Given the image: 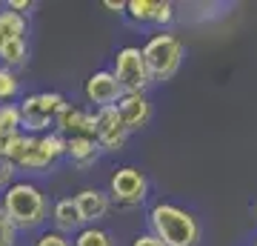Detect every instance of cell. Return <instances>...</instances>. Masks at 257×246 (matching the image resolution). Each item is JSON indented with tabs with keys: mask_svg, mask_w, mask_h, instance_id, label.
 I'll return each instance as SVG.
<instances>
[{
	"mask_svg": "<svg viewBox=\"0 0 257 246\" xmlns=\"http://www.w3.org/2000/svg\"><path fill=\"white\" fill-rule=\"evenodd\" d=\"M149 226H152V235L160 237L166 246H197L200 240L197 218L175 203H155L149 212Z\"/></svg>",
	"mask_w": 257,
	"mask_h": 246,
	"instance_id": "6da1fadb",
	"label": "cell"
},
{
	"mask_svg": "<svg viewBox=\"0 0 257 246\" xmlns=\"http://www.w3.org/2000/svg\"><path fill=\"white\" fill-rule=\"evenodd\" d=\"M6 215L12 218V223L23 232L29 229H37L49 215L46 206V195L37 189L35 183L29 181H15L9 189L3 192V203H0Z\"/></svg>",
	"mask_w": 257,
	"mask_h": 246,
	"instance_id": "7a4b0ae2",
	"label": "cell"
},
{
	"mask_svg": "<svg viewBox=\"0 0 257 246\" xmlns=\"http://www.w3.org/2000/svg\"><path fill=\"white\" fill-rule=\"evenodd\" d=\"M143 57H146L152 83L172 80L177 74V69H180V63H183V43L172 32H157V35H152L146 40Z\"/></svg>",
	"mask_w": 257,
	"mask_h": 246,
	"instance_id": "3957f363",
	"label": "cell"
},
{
	"mask_svg": "<svg viewBox=\"0 0 257 246\" xmlns=\"http://www.w3.org/2000/svg\"><path fill=\"white\" fill-rule=\"evenodd\" d=\"M69 103L60 92H35L26 95L20 103V115H23V129L29 135H49L55 132L57 118Z\"/></svg>",
	"mask_w": 257,
	"mask_h": 246,
	"instance_id": "277c9868",
	"label": "cell"
},
{
	"mask_svg": "<svg viewBox=\"0 0 257 246\" xmlns=\"http://www.w3.org/2000/svg\"><path fill=\"white\" fill-rule=\"evenodd\" d=\"M114 77L123 86L126 95H146L149 83H152V74H149L146 57H143V49L140 46H123L114 57Z\"/></svg>",
	"mask_w": 257,
	"mask_h": 246,
	"instance_id": "5b68a950",
	"label": "cell"
},
{
	"mask_svg": "<svg viewBox=\"0 0 257 246\" xmlns=\"http://www.w3.org/2000/svg\"><path fill=\"white\" fill-rule=\"evenodd\" d=\"M149 195V181L138 166H120L109 181V198L117 206H140Z\"/></svg>",
	"mask_w": 257,
	"mask_h": 246,
	"instance_id": "8992f818",
	"label": "cell"
},
{
	"mask_svg": "<svg viewBox=\"0 0 257 246\" xmlns=\"http://www.w3.org/2000/svg\"><path fill=\"white\" fill-rule=\"evenodd\" d=\"M60 157H66V137L63 135H57V132H49V135H32L29 155L20 160L18 169L40 172V169L55 166Z\"/></svg>",
	"mask_w": 257,
	"mask_h": 246,
	"instance_id": "52a82bcc",
	"label": "cell"
},
{
	"mask_svg": "<svg viewBox=\"0 0 257 246\" xmlns=\"http://www.w3.org/2000/svg\"><path fill=\"white\" fill-rule=\"evenodd\" d=\"M83 95H86V101L92 103L94 109H109V106H117V101L126 95L123 86L117 83L114 72L111 69H100V72H94L86 86H83Z\"/></svg>",
	"mask_w": 257,
	"mask_h": 246,
	"instance_id": "ba28073f",
	"label": "cell"
},
{
	"mask_svg": "<svg viewBox=\"0 0 257 246\" xmlns=\"http://www.w3.org/2000/svg\"><path fill=\"white\" fill-rule=\"evenodd\" d=\"M97 112V126H94V140L100 143L103 152H120L128 140V132L126 123L120 120L117 109L109 106V109H94Z\"/></svg>",
	"mask_w": 257,
	"mask_h": 246,
	"instance_id": "9c48e42d",
	"label": "cell"
},
{
	"mask_svg": "<svg viewBox=\"0 0 257 246\" xmlns=\"http://www.w3.org/2000/svg\"><path fill=\"white\" fill-rule=\"evenodd\" d=\"M94 126H97V112L69 103V106L60 112V118H57L55 132L63 135L66 140H69V137H94Z\"/></svg>",
	"mask_w": 257,
	"mask_h": 246,
	"instance_id": "30bf717a",
	"label": "cell"
},
{
	"mask_svg": "<svg viewBox=\"0 0 257 246\" xmlns=\"http://www.w3.org/2000/svg\"><path fill=\"white\" fill-rule=\"evenodd\" d=\"M114 109H117L120 120L126 123L128 132H140L152 120V103H149L146 95H123Z\"/></svg>",
	"mask_w": 257,
	"mask_h": 246,
	"instance_id": "8fae6325",
	"label": "cell"
},
{
	"mask_svg": "<svg viewBox=\"0 0 257 246\" xmlns=\"http://www.w3.org/2000/svg\"><path fill=\"white\" fill-rule=\"evenodd\" d=\"M74 201H77V209H80L86 226H94L97 220H103L111 206L109 192H100V189H83L74 195Z\"/></svg>",
	"mask_w": 257,
	"mask_h": 246,
	"instance_id": "7c38bea8",
	"label": "cell"
},
{
	"mask_svg": "<svg viewBox=\"0 0 257 246\" xmlns=\"http://www.w3.org/2000/svg\"><path fill=\"white\" fill-rule=\"evenodd\" d=\"M23 115L20 106L15 103H0V155H6L12 149V143L23 135Z\"/></svg>",
	"mask_w": 257,
	"mask_h": 246,
	"instance_id": "4fadbf2b",
	"label": "cell"
},
{
	"mask_svg": "<svg viewBox=\"0 0 257 246\" xmlns=\"http://www.w3.org/2000/svg\"><path fill=\"white\" fill-rule=\"evenodd\" d=\"M100 152L103 149L94 137H69V140H66V157H69L77 169L94 166L97 157H100Z\"/></svg>",
	"mask_w": 257,
	"mask_h": 246,
	"instance_id": "5bb4252c",
	"label": "cell"
},
{
	"mask_svg": "<svg viewBox=\"0 0 257 246\" xmlns=\"http://www.w3.org/2000/svg\"><path fill=\"white\" fill-rule=\"evenodd\" d=\"M52 220H55V229L63 232V235H72V232L77 235V232L86 226L74 198H60V201L55 203V209H52Z\"/></svg>",
	"mask_w": 257,
	"mask_h": 246,
	"instance_id": "9a60e30c",
	"label": "cell"
},
{
	"mask_svg": "<svg viewBox=\"0 0 257 246\" xmlns=\"http://www.w3.org/2000/svg\"><path fill=\"white\" fill-rule=\"evenodd\" d=\"M26 60H29L26 37H15V40H6V43L0 46V66L18 69V66H26Z\"/></svg>",
	"mask_w": 257,
	"mask_h": 246,
	"instance_id": "2e32d148",
	"label": "cell"
},
{
	"mask_svg": "<svg viewBox=\"0 0 257 246\" xmlns=\"http://www.w3.org/2000/svg\"><path fill=\"white\" fill-rule=\"evenodd\" d=\"M29 32V20L26 15H18V12H0V46L6 40H15V37H26Z\"/></svg>",
	"mask_w": 257,
	"mask_h": 246,
	"instance_id": "e0dca14e",
	"label": "cell"
},
{
	"mask_svg": "<svg viewBox=\"0 0 257 246\" xmlns=\"http://www.w3.org/2000/svg\"><path fill=\"white\" fill-rule=\"evenodd\" d=\"M126 15L135 20V23H157L160 0H128Z\"/></svg>",
	"mask_w": 257,
	"mask_h": 246,
	"instance_id": "ac0fdd59",
	"label": "cell"
},
{
	"mask_svg": "<svg viewBox=\"0 0 257 246\" xmlns=\"http://www.w3.org/2000/svg\"><path fill=\"white\" fill-rule=\"evenodd\" d=\"M74 246H114V243H111L109 232H103L97 226H83L74 235Z\"/></svg>",
	"mask_w": 257,
	"mask_h": 246,
	"instance_id": "d6986e66",
	"label": "cell"
},
{
	"mask_svg": "<svg viewBox=\"0 0 257 246\" xmlns=\"http://www.w3.org/2000/svg\"><path fill=\"white\" fill-rule=\"evenodd\" d=\"M20 83H18V74L6 69V66H0V103H9L15 95H18Z\"/></svg>",
	"mask_w": 257,
	"mask_h": 246,
	"instance_id": "ffe728a7",
	"label": "cell"
},
{
	"mask_svg": "<svg viewBox=\"0 0 257 246\" xmlns=\"http://www.w3.org/2000/svg\"><path fill=\"white\" fill-rule=\"evenodd\" d=\"M18 232L20 229L12 223V218L6 215V209L0 206V246H15L18 243Z\"/></svg>",
	"mask_w": 257,
	"mask_h": 246,
	"instance_id": "44dd1931",
	"label": "cell"
},
{
	"mask_svg": "<svg viewBox=\"0 0 257 246\" xmlns=\"http://www.w3.org/2000/svg\"><path fill=\"white\" fill-rule=\"evenodd\" d=\"M35 246H74V243L69 240V235L57 232V229H49V232H40L37 235Z\"/></svg>",
	"mask_w": 257,
	"mask_h": 246,
	"instance_id": "7402d4cb",
	"label": "cell"
},
{
	"mask_svg": "<svg viewBox=\"0 0 257 246\" xmlns=\"http://www.w3.org/2000/svg\"><path fill=\"white\" fill-rule=\"evenodd\" d=\"M15 172H18V166L12 163L6 155H0V189H3V192L15 183Z\"/></svg>",
	"mask_w": 257,
	"mask_h": 246,
	"instance_id": "603a6c76",
	"label": "cell"
},
{
	"mask_svg": "<svg viewBox=\"0 0 257 246\" xmlns=\"http://www.w3.org/2000/svg\"><path fill=\"white\" fill-rule=\"evenodd\" d=\"M175 20V6L169 0H160V15H157V23L155 26H169Z\"/></svg>",
	"mask_w": 257,
	"mask_h": 246,
	"instance_id": "cb8c5ba5",
	"label": "cell"
},
{
	"mask_svg": "<svg viewBox=\"0 0 257 246\" xmlns=\"http://www.w3.org/2000/svg\"><path fill=\"white\" fill-rule=\"evenodd\" d=\"M132 246H166V243L160 240V237H155L152 232H143V235L135 237V243H132Z\"/></svg>",
	"mask_w": 257,
	"mask_h": 246,
	"instance_id": "d4e9b609",
	"label": "cell"
},
{
	"mask_svg": "<svg viewBox=\"0 0 257 246\" xmlns=\"http://www.w3.org/2000/svg\"><path fill=\"white\" fill-rule=\"evenodd\" d=\"M32 6H35L32 0H9V3H6V9L18 12V15H23V12H29V9H32Z\"/></svg>",
	"mask_w": 257,
	"mask_h": 246,
	"instance_id": "484cf974",
	"label": "cell"
},
{
	"mask_svg": "<svg viewBox=\"0 0 257 246\" xmlns=\"http://www.w3.org/2000/svg\"><path fill=\"white\" fill-rule=\"evenodd\" d=\"M103 6H106V9H111V12H126L128 9V3H123V0H103Z\"/></svg>",
	"mask_w": 257,
	"mask_h": 246,
	"instance_id": "4316f807",
	"label": "cell"
},
{
	"mask_svg": "<svg viewBox=\"0 0 257 246\" xmlns=\"http://www.w3.org/2000/svg\"><path fill=\"white\" fill-rule=\"evenodd\" d=\"M254 246H257V240H254Z\"/></svg>",
	"mask_w": 257,
	"mask_h": 246,
	"instance_id": "83f0119b",
	"label": "cell"
}]
</instances>
